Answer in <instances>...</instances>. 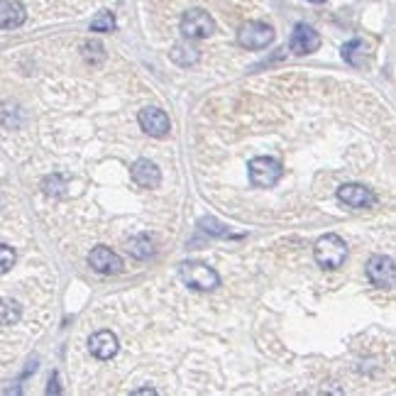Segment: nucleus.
<instances>
[{"label": "nucleus", "instance_id": "1", "mask_svg": "<svg viewBox=\"0 0 396 396\" xmlns=\"http://www.w3.org/2000/svg\"><path fill=\"white\" fill-rule=\"evenodd\" d=\"M179 277L186 286L196 291H213L220 286V277L213 267L204 262H184L179 264Z\"/></svg>", "mask_w": 396, "mask_h": 396}, {"label": "nucleus", "instance_id": "2", "mask_svg": "<svg viewBox=\"0 0 396 396\" xmlns=\"http://www.w3.org/2000/svg\"><path fill=\"white\" fill-rule=\"evenodd\" d=\"M313 257L323 269H337L343 267V262L348 259V245L340 235H323L313 247Z\"/></svg>", "mask_w": 396, "mask_h": 396}, {"label": "nucleus", "instance_id": "3", "mask_svg": "<svg viewBox=\"0 0 396 396\" xmlns=\"http://www.w3.org/2000/svg\"><path fill=\"white\" fill-rule=\"evenodd\" d=\"M247 172H250V181L255 188H272L279 179L284 177V166L272 157H255L247 164Z\"/></svg>", "mask_w": 396, "mask_h": 396}, {"label": "nucleus", "instance_id": "4", "mask_svg": "<svg viewBox=\"0 0 396 396\" xmlns=\"http://www.w3.org/2000/svg\"><path fill=\"white\" fill-rule=\"evenodd\" d=\"M181 34L186 39H206L215 32V20L201 8H193L181 15Z\"/></svg>", "mask_w": 396, "mask_h": 396}, {"label": "nucleus", "instance_id": "5", "mask_svg": "<svg viewBox=\"0 0 396 396\" xmlns=\"http://www.w3.org/2000/svg\"><path fill=\"white\" fill-rule=\"evenodd\" d=\"M364 269H367V279H370L377 289H394L396 267L389 255H375V257H370V262H367Z\"/></svg>", "mask_w": 396, "mask_h": 396}, {"label": "nucleus", "instance_id": "6", "mask_svg": "<svg viewBox=\"0 0 396 396\" xmlns=\"http://www.w3.org/2000/svg\"><path fill=\"white\" fill-rule=\"evenodd\" d=\"M237 42L245 49H264L274 42V30L267 22H247L237 32Z\"/></svg>", "mask_w": 396, "mask_h": 396}, {"label": "nucleus", "instance_id": "7", "mask_svg": "<svg viewBox=\"0 0 396 396\" xmlns=\"http://www.w3.org/2000/svg\"><path fill=\"white\" fill-rule=\"evenodd\" d=\"M139 128L145 130L152 137H166L169 130H172V123H169V115L159 108H142L137 115Z\"/></svg>", "mask_w": 396, "mask_h": 396}, {"label": "nucleus", "instance_id": "8", "mask_svg": "<svg viewBox=\"0 0 396 396\" xmlns=\"http://www.w3.org/2000/svg\"><path fill=\"white\" fill-rule=\"evenodd\" d=\"M88 267L98 274H118L123 272V259H120L110 247L98 245L93 247L91 255H88Z\"/></svg>", "mask_w": 396, "mask_h": 396}, {"label": "nucleus", "instance_id": "9", "mask_svg": "<svg viewBox=\"0 0 396 396\" xmlns=\"http://www.w3.org/2000/svg\"><path fill=\"white\" fill-rule=\"evenodd\" d=\"M321 47V34L313 30L310 25H296L294 32H291L289 39V49L299 57L304 54H313L316 49Z\"/></svg>", "mask_w": 396, "mask_h": 396}, {"label": "nucleus", "instance_id": "10", "mask_svg": "<svg viewBox=\"0 0 396 396\" xmlns=\"http://www.w3.org/2000/svg\"><path fill=\"white\" fill-rule=\"evenodd\" d=\"M337 198L350 208H372L377 204V196L372 193V188L359 186V184H345L337 188Z\"/></svg>", "mask_w": 396, "mask_h": 396}, {"label": "nucleus", "instance_id": "11", "mask_svg": "<svg viewBox=\"0 0 396 396\" xmlns=\"http://www.w3.org/2000/svg\"><path fill=\"white\" fill-rule=\"evenodd\" d=\"M130 174H132V181L142 188H157L161 184L159 166L150 159H137L130 169Z\"/></svg>", "mask_w": 396, "mask_h": 396}, {"label": "nucleus", "instance_id": "12", "mask_svg": "<svg viewBox=\"0 0 396 396\" xmlns=\"http://www.w3.org/2000/svg\"><path fill=\"white\" fill-rule=\"evenodd\" d=\"M118 337H115V333L110 330H98L96 335H91V340H88V350H91L93 357L98 359H110L118 355Z\"/></svg>", "mask_w": 396, "mask_h": 396}, {"label": "nucleus", "instance_id": "13", "mask_svg": "<svg viewBox=\"0 0 396 396\" xmlns=\"http://www.w3.org/2000/svg\"><path fill=\"white\" fill-rule=\"evenodd\" d=\"M25 20L27 12L20 0H0V27L3 30H15Z\"/></svg>", "mask_w": 396, "mask_h": 396}, {"label": "nucleus", "instance_id": "14", "mask_svg": "<svg viewBox=\"0 0 396 396\" xmlns=\"http://www.w3.org/2000/svg\"><path fill=\"white\" fill-rule=\"evenodd\" d=\"M169 57H172V59L177 61V64L188 66V64H196L201 54H198L193 47H188V44H174L172 52H169Z\"/></svg>", "mask_w": 396, "mask_h": 396}, {"label": "nucleus", "instance_id": "15", "mask_svg": "<svg viewBox=\"0 0 396 396\" xmlns=\"http://www.w3.org/2000/svg\"><path fill=\"white\" fill-rule=\"evenodd\" d=\"M20 304L12 299H3L0 301V326H12V323L20 321Z\"/></svg>", "mask_w": 396, "mask_h": 396}, {"label": "nucleus", "instance_id": "16", "mask_svg": "<svg viewBox=\"0 0 396 396\" xmlns=\"http://www.w3.org/2000/svg\"><path fill=\"white\" fill-rule=\"evenodd\" d=\"M130 255H132V257H137V259H147L152 255V240L147 235H137V237H132V240H130Z\"/></svg>", "mask_w": 396, "mask_h": 396}, {"label": "nucleus", "instance_id": "17", "mask_svg": "<svg viewBox=\"0 0 396 396\" xmlns=\"http://www.w3.org/2000/svg\"><path fill=\"white\" fill-rule=\"evenodd\" d=\"M91 30L93 32H112V30H115V15L108 10L98 12L91 20Z\"/></svg>", "mask_w": 396, "mask_h": 396}, {"label": "nucleus", "instance_id": "18", "mask_svg": "<svg viewBox=\"0 0 396 396\" xmlns=\"http://www.w3.org/2000/svg\"><path fill=\"white\" fill-rule=\"evenodd\" d=\"M42 188H44V193H47V196H64V193H66V181L54 174V177L44 179Z\"/></svg>", "mask_w": 396, "mask_h": 396}, {"label": "nucleus", "instance_id": "19", "mask_svg": "<svg viewBox=\"0 0 396 396\" xmlns=\"http://www.w3.org/2000/svg\"><path fill=\"white\" fill-rule=\"evenodd\" d=\"M15 250H12L10 245H3V242H0V277H3V274H8L12 269V264H15Z\"/></svg>", "mask_w": 396, "mask_h": 396}, {"label": "nucleus", "instance_id": "20", "mask_svg": "<svg viewBox=\"0 0 396 396\" xmlns=\"http://www.w3.org/2000/svg\"><path fill=\"white\" fill-rule=\"evenodd\" d=\"M83 57L93 61V57H98V61L106 59V52H103V44L101 42H86L83 44Z\"/></svg>", "mask_w": 396, "mask_h": 396}, {"label": "nucleus", "instance_id": "21", "mask_svg": "<svg viewBox=\"0 0 396 396\" xmlns=\"http://www.w3.org/2000/svg\"><path fill=\"white\" fill-rule=\"evenodd\" d=\"M135 394H157L155 389H139V391H135Z\"/></svg>", "mask_w": 396, "mask_h": 396}, {"label": "nucleus", "instance_id": "22", "mask_svg": "<svg viewBox=\"0 0 396 396\" xmlns=\"http://www.w3.org/2000/svg\"><path fill=\"white\" fill-rule=\"evenodd\" d=\"M308 3H323V0H308Z\"/></svg>", "mask_w": 396, "mask_h": 396}]
</instances>
